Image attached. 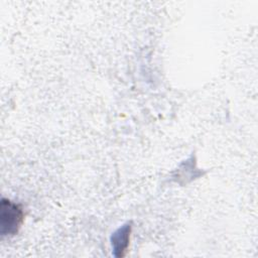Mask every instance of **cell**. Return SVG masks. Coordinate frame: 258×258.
I'll use <instances>...</instances> for the list:
<instances>
[{"instance_id":"cell-1","label":"cell","mask_w":258,"mask_h":258,"mask_svg":"<svg viewBox=\"0 0 258 258\" xmlns=\"http://www.w3.org/2000/svg\"><path fill=\"white\" fill-rule=\"evenodd\" d=\"M24 219L20 205L2 199L0 206V226L2 235H14L18 232Z\"/></svg>"},{"instance_id":"cell-2","label":"cell","mask_w":258,"mask_h":258,"mask_svg":"<svg viewBox=\"0 0 258 258\" xmlns=\"http://www.w3.org/2000/svg\"><path fill=\"white\" fill-rule=\"evenodd\" d=\"M131 226L130 224L124 225L122 228L118 229L111 238L112 246L114 248V254L116 257H123L126 254L128 245H129V238H130Z\"/></svg>"}]
</instances>
